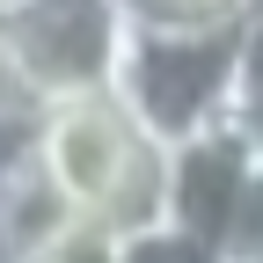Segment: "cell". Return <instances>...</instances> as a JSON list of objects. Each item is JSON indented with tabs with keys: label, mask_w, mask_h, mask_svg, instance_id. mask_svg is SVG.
<instances>
[{
	"label": "cell",
	"mask_w": 263,
	"mask_h": 263,
	"mask_svg": "<svg viewBox=\"0 0 263 263\" xmlns=\"http://www.w3.org/2000/svg\"><path fill=\"white\" fill-rule=\"evenodd\" d=\"M117 44H124L117 0H0V81L29 110L110 88Z\"/></svg>",
	"instance_id": "cell-3"
},
{
	"label": "cell",
	"mask_w": 263,
	"mask_h": 263,
	"mask_svg": "<svg viewBox=\"0 0 263 263\" xmlns=\"http://www.w3.org/2000/svg\"><path fill=\"white\" fill-rule=\"evenodd\" d=\"M124 22H227L249 0H117Z\"/></svg>",
	"instance_id": "cell-9"
},
{
	"label": "cell",
	"mask_w": 263,
	"mask_h": 263,
	"mask_svg": "<svg viewBox=\"0 0 263 263\" xmlns=\"http://www.w3.org/2000/svg\"><path fill=\"white\" fill-rule=\"evenodd\" d=\"M212 263H263V146L249 154V176H241L234 212H227L219 241H212Z\"/></svg>",
	"instance_id": "cell-6"
},
{
	"label": "cell",
	"mask_w": 263,
	"mask_h": 263,
	"mask_svg": "<svg viewBox=\"0 0 263 263\" xmlns=\"http://www.w3.org/2000/svg\"><path fill=\"white\" fill-rule=\"evenodd\" d=\"M234 37H241V15H227V22H124L117 73H110L117 103L161 146L183 139L190 124L219 117L227 73H234Z\"/></svg>",
	"instance_id": "cell-2"
},
{
	"label": "cell",
	"mask_w": 263,
	"mask_h": 263,
	"mask_svg": "<svg viewBox=\"0 0 263 263\" xmlns=\"http://www.w3.org/2000/svg\"><path fill=\"white\" fill-rule=\"evenodd\" d=\"M110 263H212V249L197 234H183L176 219H146V227L110 234Z\"/></svg>",
	"instance_id": "cell-7"
},
{
	"label": "cell",
	"mask_w": 263,
	"mask_h": 263,
	"mask_svg": "<svg viewBox=\"0 0 263 263\" xmlns=\"http://www.w3.org/2000/svg\"><path fill=\"white\" fill-rule=\"evenodd\" d=\"M249 154L256 146L227 117H205L183 139H168V161H161V219H176L183 234H197L212 249L227 212H234V190L249 176Z\"/></svg>",
	"instance_id": "cell-4"
},
{
	"label": "cell",
	"mask_w": 263,
	"mask_h": 263,
	"mask_svg": "<svg viewBox=\"0 0 263 263\" xmlns=\"http://www.w3.org/2000/svg\"><path fill=\"white\" fill-rule=\"evenodd\" d=\"M29 161L66 197V212L103 219L110 234L161 219V161H168V146L117 103V88L37 103L29 110Z\"/></svg>",
	"instance_id": "cell-1"
},
{
	"label": "cell",
	"mask_w": 263,
	"mask_h": 263,
	"mask_svg": "<svg viewBox=\"0 0 263 263\" xmlns=\"http://www.w3.org/2000/svg\"><path fill=\"white\" fill-rule=\"evenodd\" d=\"M219 117L241 132L249 146H263V0L241 8V37H234V73H227V103Z\"/></svg>",
	"instance_id": "cell-5"
},
{
	"label": "cell",
	"mask_w": 263,
	"mask_h": 263,
	"mask_svg": "<svg viewBox=\"0 0 263 263\" xmlns=\"http://www.w3.org/2000/svg\"><path fill=\"white\" fill-rule=\"evenodd\" d=\"M29 263H110V227L103 219H73V227H59Z\"/></svg>",
	"instance_id": "cell-8"
},
{
	"label": "cell",
	"mask_w": 263,
	"mask_h": 263,
	"mask_svg": "<svg viewBox=\"0 0 263 263\" xmlns=\"http://www.w3.org/2000/svg\"><path fill=\"white\" fill-rule=\"evenodd\" d=\"M0 95H8V81H0Z\"/></svg>",
	"instance_id": "cell-10"
}]
</instances>
